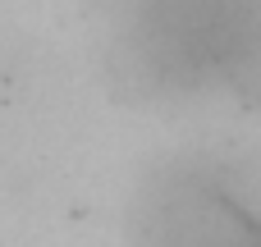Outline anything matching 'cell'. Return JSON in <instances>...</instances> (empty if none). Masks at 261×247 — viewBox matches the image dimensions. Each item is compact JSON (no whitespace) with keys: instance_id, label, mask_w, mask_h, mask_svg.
<instances>
[{"instance_id":"6da1fadb","label":"cell","mask_w":261,"mask_h":247,"mask_svg":"<svg viewBox=\"0 0 261 247\" xmlns=\"http://www.w3.org/2000/svg\"><path fill=\"white\" fill-rule=\"evenodd\" d=\"M142 14L151 28L147 55L193 73L239 64L261 28V0H151Z\"/></svg>"}]
</instances>
